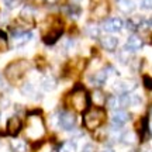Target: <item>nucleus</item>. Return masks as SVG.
Instances as JSON below:
<instances>
[{"instance_id":"f257e3e1","label":"nucleus","mask_w":152,"mask_h":152,"mask_svg":"<svg viewBox=\"0 0 152 152\" xmlns=\"http://www.w3.org/2000/svg\"><path fill=\"white\" fill-rule=\"evenodd\" d=\"M69 100H71L72 107L76 110V111H85L89 106V96H87V92L83 89L82 86H77L76 89H73V92L71 93L69 96Z\"/></svg>"},{"instance_id":"f03ea898","label":"nucleus","mask_w":152,"mask_h":152,"mask_svg":"<svg viewBox=\"0 0 152 152\" xmlns=\"http://www.w3.org/2000/svg\"><path fill=\"white\" fill-rule=\"evenodd\" d=\"M27 69H28V62L24 59H20L16 61V62H11L10 65L6 68L4 75L10 82H17L20 77H23V75L27 72Z\"/></svg>"},{"instance_id":"7ed1b4c3","label":"nucleus","mask_w":152,"mask_h":152,"mask_svg":"<svg viewBox=\"0 0 152 152\" xmlns=\"http://www.w3.org/2000/svg\"><path fill=\"white\" fill-rule=\"evenodd\" d=\"M104 118H106V114H104V111L102 109L89 110V111L85 114V125H86L87 130L93 131L103 124Z\"/></svg>"},{"instance_id":"20e7f679","label":"nucleus","mask_w":152,"mask_h":152,"mask_svg":"<svg viewBox=\"0 0 152 152\" xmlns=\"http://www.w3.org/2000/svg\"><path fill=\"white\" fill-rule=\"evenodd\" d=\"M44 123L41 117L38 114H31L30 115V120H28V137L33 138V140H37V138H41L44 135Z\"/></svg>"},{"instance_id":"39448f33","label":"nucleus","mask_w":152,"mask_h":152,"mask_svg":"<svg viewBox=\"0 0 152 152\" xmlns=\"http://www.w3.org/2000/svg\"><path fill=\"white\" fill-rule=\"evenodd\" d=\"M61 34H62V23H61L59 20H55V21L52 23V26L44 31L42 41L45 44L51 45V44H54L55 41L61 37Z\"/></svg>"},{"instance_id":"423d86ee","label":"nucleus","mask_w":152,"mask_h":152,"mask_svg":"<svg viewBox=\"0 0 152 152\" xmlns=\"http://www.w3.org/2000/svg\"><path fill=\"white\" fill-rule=\"evenodd\" d=\"M114 90L120 94H128L130 92H132L137 87V82L131 80V79H123V80H117L113 85Z\"/></svg>"},{"instance_id":"0eeeda50","label":"nucleus","mask_w":152,"mask_h":152,"mask_svg":"<svg viewBox=\"0 0 152 152\" xmlns=\"http://www.w3.org/2000/svg\"><path fill=\"white\" fill-rule=\"evenodd\" d=\"M58 124L61 125V128H62V130H65V131L73 130V128H75V125H76L75 114L69 113V111H64V113H61Z\"/></svg>"},{"instance_id":"6e6552de","label":"nucleus","mask_w":152,"mask_h":152,"mask_svg":"<svg viewBox=\"0 0 152 152\" xmlns=\"http://www.w3.org/2000/svg\"><path fill=\"white\" fill-rule=\"evenodd\" d=\"M123 27H124V21L121 18H118V17L109 18L103 24V30L107 31V33H118V31L123 30Z\"/></svg>"},{"instance_id":"1a4fd4ad","label":"nucleus","mask_w":152,"mask_h":152,"mask_svg":"<svg viewBox=\"0 0 152 152\" xmlns=\"http://www.w3.org/2000/svg\"><path fill=\"white\" fill-rule=\"evenodd\" d=\"M128 120H130V114L127 113L125 110H115L113 117H111L113 127H115V128H121Z\"/></svg>"},{"instance_id":"9d476101","label":"nucleus","mask_w":152,"mask_h":152,"mask_svg":"<svg viewBox=\"0 0 152 152\" xmlns=\"http://www.w3.org/2000/svg\"><path fill=\"white\" fill-rule=\"evenodd\" d=\"M13 38H14V42L16 45H24V44L30 42L33 39V33L31 31H23V30H17L13 31Z\"/></svg>"},{"instance_id":"9b49d317","label":"nucleus","mask_w":152,"mask_h":152,"mask_svg":"<svg viewBox=\"0 0 152 152\" xmlns=\"http://www.w3.org/2000/svg\"><path fill=\"white\" fill-rule=\"evenodd\" d=\"M109 11H110V6L107 3V0H102V1H99L97 4L94 6L92 14L94 18H104V17H107Z\"/></svg>"},{"instance_id":"f8f14e48","label":"nucleus","mask_w":152,"mask_h":152,"mask_svg":"<svg viewBox=\"0 0 152 152\" xmlns=\"http://www.w3.org/2000/svg\"><path fill=\"white\" fill-rule=\"evenodd\" d=\"M21 130V120L18 118L17 115H13L9 118L7 121V132L10 135H17L18 132Z\"/></svg>"},{"instance_id":"ddd939ff","label":"nucleus","mask_w":152,"mask_h":152,"mask_svg":"<svg viewBox=\"0 0 152 152\" xmlns=\"http://www.w3.org/2000/svg\"><path fill=\"white\" fill-rule=\"evenodd\" d=\"M100 45L103 47L106 51H114L118 45V39L113 35H106V37L100 38Z\"/></svg>"},{"instance_id":"4468645a","label":"nucleus","mask_w":152,"mask_h":152,"mask_svg":"<svg viewBox=\"0 0 152 152\" xmlns=\"http://www.w3.org/2000/svg\"><path fill=\"white\" fill-rule=\"evenodd\" d=\"M142 45H144V42H142V39L138 35H130L128 39H127V44H125V48L130 49L131 52H134V51L141 49Z\"/></svg>"},{"instance_id":"2eb2a0df","label":"nucleus","mask_w":152,"mask_h":152,"mask_svg":"<svg viewBox=\"0 0 152 152\" xmlns=\"http://www.w3.org/2000/svg\"><path fill=\"white\" fill-rule=\"evenodd\" d=\"M21 93H23V96H26V97H30V99L38 97V90H37V87L34 86L31 82H26V83L23 85V86H21Z\"/></svg>"},{"instance_id":"dca6fc26","label":"nucleus","mask_w":152,"mask_h":152,"mask_svg":"<svg viewBox=\"0 0 152 152\" xmlns=\"http://www.w3.org/2000/svg\"><path fill=\"white\" fill-rule=\"evenodd\" d=\"M41 87L45 92H51V90H54L56 87V80L54 77H51V76H45V77L41 79Z\"/></svg>"},{"instance_id":"f3484780","label":"nucleus","mask_w":152,"mask_h":152,"mask_svg":"<svg viewBox=\"0 0 152 152\" xmlns=\"http://www.w3.org/2000/svg\"><path fill=\"white\" fill-rule=\"evenodd\" d=\"M117 4H118V9L124 13H131V11L135 9V4L132 0H117Z\"/></svg>"},{"instance_id":"a211bd4d","label":"nucleus","mask_w":152,"mask_h":152,"mask_svg":"<svg viewBox=\"0 0 152 152\" xmlns=\"http://www.w3.org/2000/svg\"><path fill=\"white\" fill-rule=\"evenodd\" d=\"M10 147L13 152H27V144L23 140H13Z\"/></svg>"},{"instance_id":"6ab92c4d","label":"nucleus","mask_w":152,"mask_h":152,"mask_svg":"<svg viewBox=\"0 0 152 152\" xmlns=\"http://www.w3.org/2000/svg\"><path fill=\"white\" fill-rule=\"evenodd\" d=\"M107 77H109V75H107V72H106V69H104V71H99L97 73H94V76H93L92 80H93V83H94V85L102 86V85H104V83H106Z\"/></svg>"},{"instance_id":"aec40b11","label":"nucleus","mask_w":152,"mask_h":152,"mask_svg":"<svg viewBox=\"0 0 152 152\" xmlns=\"http://www.w3.org/2000/svg\"><path fill=\"white\" fill-rule=\"evenodd\" d=\"M137 140V137L134 132H131V131H127V132H123V135H121V140L120 141L127 144V145H131V144H134Z\"/></svg>"},{"instance_id":"412c9836","label":"nucleus","mask_w":152,"mask_h":152,"mask_svg":"<svg viewBox=\"0 0 152 152\" xmlns=\"http://www.w3.org/2000/svg\"><path fill=\"white\" fill-rule=\"evenodd\" d=\"M92 100L94 104H97V106H102V104L106 102V99H104V93L102 90H94L92 94Z\"/></svg>"},{"instance_id":"4be33fe9","label":"nucleus","mask_w":152,"mask_h":152,"mask_svg":"<svg viewBox=\"0 0 152 152\" xmlns=\"http://www.w3.org/2000/svg\"><path fill=\"white\" fill-rule=\"evenodd\" d=\"M76 151H77V144L73 141H66L61 147V152H76Z\"/></svg>"},{"instance_id":"5701e85b","label":"nucleus","mask_w":152,"mask_h":152,"mask_svg":"<svg viewBox=\"0 0 152 152\" xmlns=\"http://www.w3.org/2000/svg\"><path fill=\"white\" fill-rule=\"evenodd\" d=\"M86 34L92 38H97L100 35V28L97 26H94V24H90V26L86 27Z\"/></svg>"},{"instance_id":"b1692460","label":"nucleus","mask_w":152,"mask_h":152,"mask_svg":"<svg viewBox=\"0 0 152 152\" xmlns=\"http://www.w3.org/2000/svg\"><path fill=\"white\" fill-rule=\"evenodd\" d=\"M118 59H120V62H123V64H128L130 59H131V51L130 49H127V48H124L118 54Z\"/></svg>"},{"instance_id":"393cba45","label":"nucleus","mask_w":152,"mask_h":152,"mask_svg":"<svg viewBox=\"0 0 152 152\" xmlns=\"http://www.w3.org/2000/svg\"><path fill=\"white\" fill-rule=\"evenodd\" d=\"M107 106H109L111 110H118L120 107H121V104H120V97L111 96V97L107 100Z\"/></svg>"},{"instance_id":"a878e982","label":"nucleus","mask_w":152,"mask_h":152,"mask_svg":"<svg viewBox=\"0 0 152 152\" xmlns=\"http://www.w3.org/2000/svg\"><path fill=\"white\" fill-rule=\"evenodd\" d=\"M142 103V99L140 94H130V106H140Z\"/></svg>"},{"instance_id":"bb28decb","label":"nucleus","mask_w":152,"mask_h":152,"mask_svg":"<svg viewBox=\"0 0 152 152\" xmlns=\"http://www.w3.org/2000/svg\"><path fill=\"white\" fill-rule=\"evenodd\" d=\"M7 49V37L3 31H0V51H6Z\"/></svg>"},{"instance_id":"cd10ccee","label":"nucleus","mask_w":152,"mask_h":152,"mask_svg":"<svg viewBox=\"0 0 152 152\" xmlns=\"http://www.w3.org/2000/svg\"><path fill=\"white\" fill-rule=\"evenodd\" d=\"M66 13L68 14H71L72 17H76L80 14V9L79 7H76V6H69L68 9H66Z\"/></svg>"},{"instance_id":"c85d7f7f","label":"nucleus","mask_w":152,"mask_h":152,"mask_svg":"<svg viewBox=\"0 0 152 152\" xmlns=\"http://www.w3.org/2000/svg\"><path fill=\"white\" fill-rule=\"evenodd\" d=\"M141 9H144V10H151L152 0H141Z\"/></svg>"},{"instance_id":"c756f323","label":"nucleus","mask_w":152,"mask_h":152,"mask_svg":"<svg viewBox=\"0 0 152 152\" xmlns=\"http://www.w3.org/2000/svg\"><path fill=\"white\" fill-rule=\"evenodd\" d=\"M82 152H96V147L93 144H86L82 149Z\"/></svg>"},{"instance_id":"7c9ffc66","label":"nucleus","mask_w":152,"mask_h":152,"mask_svg":"<svg viewBox=\"0 0 152 152\" xmlns=\"http://www.w3.org/2000/svg\"><path fill=\"white\" fill-rule=\"evenodd\" d=\"M144 83H145V86H147L149 90H152V77L151 76H145V77H144Z\"/></svg>"},{"instance_id":"2f4dec72","label":"nucleus","mask_w":152,"mask_h":152,"mask_svg":"<svg viewBox=\"0 0 152 152\" xmlns=\"http://www.w3.org/2000/svg\"><path fill=\"white\" fill-rule=\"evenodd\" d=\"M102 152H114V149H111V148H106V149H103Z\"/></svg>"},{"instance_id":"473e14b6","label":"nucleus","mask_w":152,"mask_h":152,"mask_svg":"<svg viewBox=\"0 0 152 152\" xmlns=\"http://www.w3.org/2000/svg\"><path fill=\"white\" fill-rule=\"evenodd\" d=\"M148 128H149V131H151V134H152V120L149 121V124H148Z\"/></svg>"},{"instance_id":"72a5a7b5","label":"nucleus","mask_w":152,"mask_h":152,"mask_svg":"<svg viewBox=\"0 0 152 152\" xmlns=\"http://www.w3.org/2000/svg\"><path fill=\"white\" fill-rule=\"evenodd\" d=\"M47 1H48V3H56L58 0H47Z\"/></svg>"},{"instance_id":"f704fd0d","label":"nucleus","mask_w":152,"mask_h":152,"mask_svg":"<svg viewBox=\"0 0 152 152\" xmlns=\"http://www.w3.org/2000/svg\"><path fill=\"white\" fill-rule=\"evenodd\" d=\"M148 24H149V26H151V27H152V17H151V18H149V20H148Z\"/></svg>"}]
</instances>
